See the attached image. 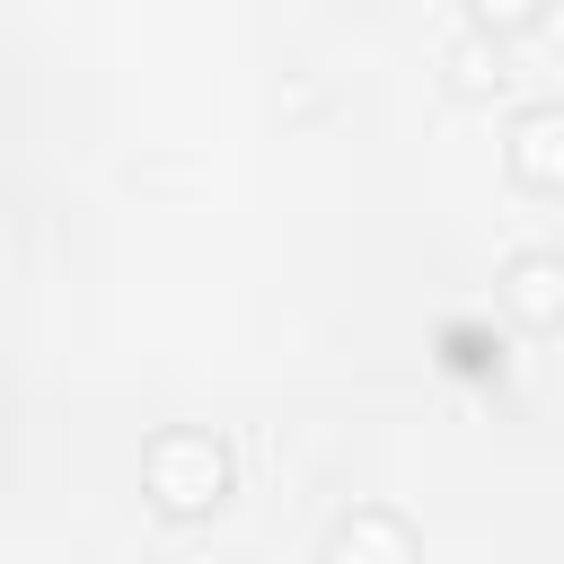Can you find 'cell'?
<instances>
[{
  "label": "cell",
  "instance_id": "cell-3",
  "mask_svg": "<svg viewBox=\"0 0 564 564\" xmlns=\"http://www.w3.org/2000/svg\"><path fill=\"white\" fill-rule=\"evenodd\" d=\"M326 564H423V538H414L405 511L361 502V511H344V520L326 529Z\"/></svg>",
  "mask_w": 564,
  "mask_h": 564
},
{
  "label": "cell",
  "instance_id": "cell-2",
  "mask_svg": "<svg viewBox=\"0 0 564 564\" xmlns=\"http://www.w3.org/2000/svg\"><path fill=\"white\" fill-rule=\"evenodd\" d=\"M502 167L529 194H564V97H538L502 123Z\"/></svg>",
  "mask_w": 564,
  "mask_h": 564
},
{
  "label": "cell",
  "instance_id": "cell-1",
  "mask_svg": "<svg viewBox=\"0 0 564 564\" xmlns=\"http://www.w3.org/2000/svg\"><path fill=\"white\" fill-rule=\"evenodd\" d=\"M229 485H238L229 441H212V432H194V423L150 432V449H141V494H150V511H167V520H212V511L229 502Z\"/></svg>",
  "mask_w": 564,
  "mask_h": 564
},
{
  "label": "cell",
  "instance_id": "cell-4",
  "mask_svg": "<svg viewBox=\"0 0 564 564\" xmlns=\"http://www.w3.org/2000/svg\"><path fill=\"white\" fill-rule=\"evenodd\" d=\"M502 308L529 326V335H546V326H564V256L555 247H520L511 264H502Z\"/></svg>",
  "mask_w": 564,
  "mask_h": 564
},
{
  "label": "cell",
  "instance_id": "cell-5",
  "mask_svg": "<svg viewBox=\"0 0 564 564\" xmlns=\"http://www.w3.org/2000/svg\"><path fill=\"white\" fill-rule=\"evenodd\" d=\"M449 79H458L467 97H494V88L511 79V62H502V44H494V35H467V44L449 53Z\"/></svg>",
  "mask_w": 564,
  "mask_h": 564
},
{
  "label": "cell",
  "instance_id": "cell-7",
  "mask_svg": "<svg viewBox=\"0 0 564 564\" xmlns=\"http://www.w3.org/2000/svg\"><path fill=\"white\" fill-rule=\"evenodd\" d=\"M467 18H476V35L511 44V35H529V26L546 18V0H467Z\"/></svg>",
  "mask_w": 564,
  "mask_h": 564
},
{
  "label": "cell",
  "instance_id": "cell-6",
  "mask_svg": "<svg viewBox=\"0 0 564 564\" xmlns=\"http://www.w3.org/2000/svg\"><path fill=\"white\" fill-rule=\"evenodd\" d=\"M441 352H449V370H467V379H502V335H485V326H449Z\"/></svg>",
  "mask_w": 564,
  "mask_h": 564
}]
</instances>
